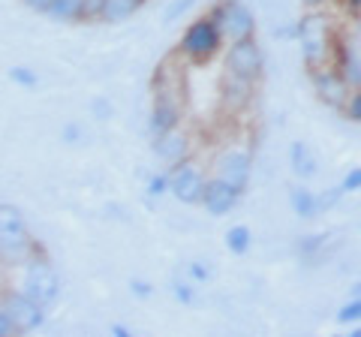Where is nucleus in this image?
Masks as SVG:
<instances>
[{
	"label": "nucleus",
	"instance_id": "nucleus-1",
	"mask_svg": "<svg viewBox=\"0 0 361 337\" xmlns=\"http://www.w3.org/2000/svg\"><path fill=\"white\" fill-rule=\"evenodd\" d=\"M295 39L301 42V61L307 70L334 63L337 39L329 37V18L319 16L316 9H310V16L295 21Z\"/></svg>",
	"mask_w": 361,
	"mask_h": 337
},
{
	"label": "nucleus",
	"instance_id": "nucleus-2",
	"mask_svg": "<svg viewBox=\"0 0 361 337\" xmlns=\"http://www.w3.org/2000/svg\"><path fill=\"white\" fill-rule=\"evenodd\" d=\"M21 292L27 298H33L39 307L49 310L51 305H58L61 298V277L54 271V265L45 256L33 253L30 259H25V274H21Z\"/></svg>",
	"mask_w": 361,
	"mask_h": 337
},
{
	"label": "nucleus",
	"instance_id": "nucleus-3",
	"mask_svg": "<svg viewBox=\"0 0 361 337\" xmlns=\"http://www.w3.org/2000/svg\"><path fill=\"white\" fill-rule=\"evenodd\" d=\"M37 253L27 223L21 211L13 205H0V259L4 262H25Z\"/></svg>",
	"mask_w": 361,
	"mask_h": 337
},
{
	"label": "nucleus",
	"instance_id": "nucleus-4",
	"mask_svg": "<svg viewBox=\"0 0 361 337\" xmlns=\"http://www.w3.org/2000/svg\"><path fill=\"white\" fill-rule=\"evenodd\" d=\"M223 33L220 27L214 25L208 16H202L196 21H190V27L180 33V42H178V51L184 54L190 63H208L217 58V51L223 49Z\"/></svg>",
	"mask_w": 361,
	"mask_h": 337
},
{
	"label": "nucleus",
	"instance_id": "nucleus-5",
	"mask_svg": "<svg viewBox=\"0 0 361 337\" xmlns=\"http://www.w3.org/2000/svg\"><path fill=\"white\" fill-rule=\"evenodd\" d=\"M208 18L220 27L223 39H244V37H256V16L253 9L241 4V0H217L208 9Z\"/></svg>",
	"mask_w": 361,
	"mask_h": 337
},
{
	"label": "nucleus",
	"instance_id": "nucleus-6",
	"mask_svg": "<svg viewBox=\"0 0 361 337\" xmlns=\"http://www.w3.org/2000/svg\"><path fill=\"white\" fill-rule=\"evenodd\" d=\"M226 73L235 78H244V82H259L265 73V54L259 49L256 37H244L229 42V51H226Z\"/></svg>",
	"mask_w": 361,
	"mask_h": 337
},
{
	"label": "nucleus",
	"instance_id": "nucleus-7",
	"mask_svg": "<svg viewBox=\"0 0 361 337\" xmlns=\"http://www.w3.org/2000/svg\"><path fill=\"white\" fill-rule=\"evenodd\" d=\"M205 181H208V175L202 172V166H196L190 157L169 168V193L178 202H184V205H199Z\"/></svg>",
	"mask_w": 361,
	"mask_h": 337
},
{
	"label": "nucleus",
	"instance_id": "nucleus-8",
	"mask_svg": "<svg viewBox=\"0 0 361 337\" xmlns=\"http://www.w3.org/2000/svg\"><path fill=\"white\" fill-rule=\"evenodd\" d=\"M250 175H253V154L244 148H223L214 157V178H220L235 190L250 187Z\"/></svg>",
	"mask_w": 361,
	"mask_h": 337
},
{
	"label": "nucleus",
	"instance_id": "nucleus-9",
	"mask_svg": "<svg viewBox=\"0 0 361 337\" xmlns=\"http://www.w3.org/2000/svg\"><path fill=\"white\" fill-rule=\"evenodd\" d=\"M9 322H13L16 334H27V331H37L45 325V307H39L33 298H27L25 292H6L4 295V305Z\"/></svg>",
	"mask_w": 361,
	"mask_h": 337
},
{
	"label": "nucleus",
	"instance_id": "nucleus-10",
	"mask_svg": "<svg viewBox=\"0 0 361 337\" xmlns=\"http://www.w3.org/2000/svg\"><path fill=\"white\" fill-rule=\"evenodd\" d=\"M310 85H313V94L319 97V103H325L329 109H343L349 91H353L349 82L341 75V70H337L334 63L310 70Z\"/></svg>",
	"mask_w": 361,
	"mask_h": 337
},
{
	"label": "nucleus",
	"instance_id": "nucleus-11",
	"mask_svg": "<svg viewBox=\"0 0 361 337\" xmlns=\"http://www.w3.org/2000/svg\"><path fill=\"white\" fill-rule=\"evenodd\" d=\"M180 118H184V109H180L178 94L160 82V85H157V97H154L148 130L154 133V136H160V133H169V130L180 127Z\"/></svg>",
	"mask_w": 361,
	"mask_h": 337
},
{
	"label": "nucleus",
	"instance_id": "nucleus-12",
	"mask_svg": "<svg viewBox=\"0 0 361 337\" xmlns=\"http://www.w3.org/2000/svg\"><path fill=\"white\" fill-rule=\"evenodd\" d=\"M241 190H235L229 187L226 181H220V178H208L205 181V190H202V199H199V205L208 211L211 217H226V214H232L235 205L241 202Z\"/></svg>",
	"mask_w": 361,
	"mask_h": 337
},
{
	"label": "nucleus",
	"instance_id": "nucleus-13",
	"mask_svg": "<svg viewBox=\"0 0 361 337\" xmlns=\"http://www.w3.org/2000/svg\"><path fill=\"white\" fill-rule=\"evenodd\" d=\"M154 154L160 157L163 163H180V160H187L190 157V148H193V145H190V136L184 130H169V133H160V136H154Z\"/></svg>",
	"mask_w": 361,
	"mask_h": 337
},
{
	"label": "nucleus",
	"instance_id": "nucleus-14",
	"mask_svg": "<svg viewBox=\"0 0 361 337\" xmlns=\"http://www.w3.org/2000/svg\"><path fill=\"white\" fill-rule=\"evenodd\" d=\"M289 166H292V172H295V178H301V181H310V178H316V172H319V160H316L313 148L301 139L289 145Z\"/></svg>",
	"mask_w": 361,
	"mask_h": 337
},
{
	"label": "nucleus",
	"instance_id": "nucleus-15",
	"mask_svg": "<svg viewBox=\"0 0 361 337\" xmlns=\"http://www.w3.org/2000/svg\"><path fill=\"white\" fill-rule=\"evenodd\" d=\"M253 94H256V85L253 82H244V78L226 75V85H223V103H226V109H232V111L247 109V106L253 103Z\"/></svg>",
	"mask_w": 361,
	"mask_h": 337
},
{
	"label": "nucleus",
	"instance_id": "nucleus-16",
	"mask_svg": "<svg viewBox=\"0 0 361 337\" xmlns=\"http://www.w3.org/2000/svg\"><path fill=\"white\" fill-rule=\"evenodd\" d=\"M289 208H292V214L301 217V220H310L319 214V205H316V193L310 187H304V184H295L289 190Z\"/></svg>",
	"mask_w": 361,
	"mask_h": 337
},
{
	"label": "nucleus",
	"instance_id": "nucleus-17",
	"mask_svg": "<svg viewBox=\"0 0 361 337\" xmlns=\"http://www.w3.org/2000/svg\"><path fill=\"white\" fill-rule=\"evenodd\" d=\"M145 6V0H103V21L109 25H121V21H127L130 16H135L139 9Z\"/></svg>",
	"mask_w": 361,
	"mask_h": 337
},
{
	"label": "nucleus",
	"instance_id": "nucleus-18",
	"mask_svg": "<svg viewBox=\"0 0 361 337\" xmlns=\"http://www.w3.org/2000/svg\"><path fill=\"white\" fill-rule=\"evenodd\" d=\"M223 241H226V250L229 253L244 256V253H250V247H253V229L244 226V223H235V226H229V232L223 235Z\"/></svg>",
	"mask_w": 361,
	"mask_h": 337
},
{
	"label": "nucleus",
	"instance_id": "nucleus-19",
	"mask_svg": "<svg viewBox=\"0 0 361 337\" xmlns=\"http://www.w3.org/2000/svg\"><path fill=\"white\" fill-rule=\"evenodd\" d=\"M78 13H82V0H54L49 16L58 21H78Z\"/></svg>",
	"mask_w": 361,
	"mask_h": 337
},
{
	"label": "nucleus",
	"instance_id": "nucleus-20",
	"mask_svg": "<svg viewBox=\"0 0 361 337\" xmlns=\"http://www.w3.org/2000/svg\"><path fill=\"white\" fill-rule=\"evenodd\" d=\"M325 241H329V235L325 232H313V235H304V238H298V244H295V250L301 253V256H316L325 247Z\"/></svg>",
	"mask_w": 361,
	"mask_h": 337
},
{
	"label": "nucleus",
	"instance_id": "nucleus-21",
	"mask_svg": "<svg viewBox=\"0 0 361 337\" xmlns=\"http://www.w3.org/2000/svg\"><path fill=\"white\" fill-rule=\"evenodd\" d=\"M172 295H175V301H180L184 307H190V305H196V286H193V280H172Z\"/></svg>",
	"mask_w": 361,
	"mask_h": 337
},
{
	"label": "nucleus",
	"instance_id": "nucleus-22",
	"mask_svg": "<svg viewBox=\"0 0 361 337\" xmlns=\"http://www.w3.org/2000/svg\"><path fill=\"white\" fill-rule=\"evenodd\" d=\"M193 6H196V0H172V4L166 6V13H163V25H175V21L184 18Z\"/></svg>",
	"mask_w": 361,
	"mask_h": 337
},
{
	"label": "nucleus",
	"instance_id": "nucleus-23",
	"mask_svg": "<svg viewBox=\"0 0 361 337\" xmlns=\"http://www.w3.org/2000/svg\"><path fill=\"white\" fill-rule=\"evenodd\" d=\"M9 82L18 85V87H37L39 85V75L30 70V66H13L9 70Z\"/></svg>",
	"mask_w": 361,
	"mask_h": 337
},
{
	"label": "nucleus",
	"instance_id": "nucleus-24",
	"mask_svg": "<svg viewBox=\"0 0 361 337\" xmlns=\"http://www.w3.org/2000/svg\"><path fill=\"white\" fill-rule=\"evenodd\" d=\"M341 111H343V118H346V121L361 123V85L349 91V97H346V106H343Z\"/></svg>",
	"mask_w": 361,
	"mask_h": 337
},
{
	"label": "nucleus",
	"instance_id": "nucleus-25",
	"mask_svg": "<svg viewBox=\"0 0 361 337\" xmlns=\"http://www.w3.org/2000/svg\"><path fill=\"white\" fill-rule=\"evenodd\" d=\"M337 322H341V325H355V322H361V298H349L346 305L337 310Z\"/></svg>",
	"mask_w": 361,
	"mask_h": 337
},
{
	"label": "nucleus",
	"instance_id": "nucleus-26",
	"mask_svg": "<svg viewBox=\"0 0 361 337\" xmlns=\"http://www.w3.org/2000/svg\"><path fill=\"white\" fill-rule=\"evenodd\" d=\"M187 274H190V280L193 283H208V280L214 277V271H211V265H205L202 259H193L187 265Z\"/></svg>",
	"mask_w": 361,
	"mask_h": 337
},
{
	"label": "nucleus",
	"instance_id": "nucleus-27",
	"mask_svg": "<svg viewBox=\"0 0 361 337\" xmlns=\"http://www.w3.org/2000/svg\"><path fill=\"white\" fill-rule=\"evenodd\" d=\"M145 190H148V196H157V199L166 196V193H169V172L151 175V178H148V187H145Z\"/></svg>",
	"mask_w": 361,
	"mask_h": 337
},
{
	"label": "nucleus",
	"instance_id": "nucleus-28",
	"mask_svg": "<svg viewBox=\"0 0 361 337\" xmlns=\"http://www.w3.org/2000/svg\"><path fill=\"white\" fill-rule=\"evenodd\" d=\"M103 16V0H82V13H78V21H94Z\"/></svg>",
	"mask_w": 361,
	"mask_h": 337
},
{
	"label": "nucleus",
	"instance_id": "nucleus-29",
	"mask_svg": "<svg viewBox=\"0 0 361 337\" xmlns=\"http://www.w3.org/2000/svg\"><path fill=\"white\" fill-rule=\"evenodd\" d=\"M341 196H343V190H341V184H337V187L329 190V193L316 196V205H319V211H329V208H334L337 202H341Z\"/></svg>",
	"mask_w": 361,
	"mask_h": 337
},
{
	"label": "nucleus",
	"instance_id": "nucleus-30",
	"mask_svg": "<svg viewBox=\"0 0 361 337\" xmlns=\"http://www.w3.org/2000/svg\"><path fill=\"white\" fill-rule=\"evenodd\" d=\"M341 190H343V193H358V190H361V166L349 168V172L343 175V181H341Z\"/></svg>",
	"mask_w": 361,
	"mask_h": 337
},
{
	"label": "nucleus",
	"instance_id": "nucleus-31",
	"mask_svg": "<svg viewBox=\"0 0 361 337\" xmlns=\"http://www.w3.org/2000/svg\"><path fill=\"white\" fill-rule=\"evenodd\" d=\"M61 139L66 145H78V142H85V127L82 123H66V127L61 130Z\"/></svg>",
	"mask_w": 361,
	"mask_h": 337
},
{
	"label": "nucleus",
	"instance_id": "nucleus-32",
	"mask_svg": "<svg viewBox=\"0 0 361 337\" xmlns=\"http://www.w3.org/2000/svg\"><path fill=\"white\" fill-rule=\"evenodd\" d=\"M130 292H133L135 298H142V301H145V298H151L157 289H154V283H148V280H142V277H133V280H130Z\"/></svg>",
	"mask_w": 361,
	"mask_h": 337
},
{
	"label": "nucleus",
	"instance_id": "nucleus-33",
	"mask_svg": "<svg viewBox=\"0 0 361 337\" xmlns=\"http://www.w3.org/2000/svg\"><path fill=\"white\" fill-rule=\"evenodd\" d=\"M90 115H94L97 121H109L111 118V103L106 97H97L94 103H90Z\"/></svg>",
	"mask_w": 361,
	"mask_h": 337
},
{
	"label": "nucleus",
	"instance_id": "nucleus-34",
	"mask_svg": "<svg viewBox=\"0 0 361 337\" xmlns=\"http://www.w3.org/2000/svg\"><path fill=\"white\" fill-rule=\"evenodd\" d=\"M51 4H54V0H25L27 9H33V13H45V16H49Z\"/></svg>",
	"mask_w": 361,
	"mask_h": 337
},
{
	"label": "nucleus",
	"instance_id": "nucleus-35",
	"mask_svg": "<svg viewBox=\"0 0 361 337\" xmlns=\"http://www.w3.org/2000/svg\"><path fill=\"white\" fill-rule=\"evenodd\" d=\"M16 334V329H13V322H9V317H6V310L0 307V337H13Z\"/></svg>",
	"mask_w": 361,
	"mask_h": 337
},
{
	"label": "nucleus",
	"instance_id": "nucleus-36",
	"mask_svg": "<svg viewBox=\"0 0 361 337\" xmlns=\"http://www.w3.org/2000/svg\"><path fill=\"white\" fill-rule=\"evenodd\" d=\"M111 334H115V337H133V331L127 329V325H121V322H115V325H111V329H109Z\"/></svg>",
	"mask_w": 361,
	"mask_h": 337
},
{
	"label": "nucleus",
	"instance_id": "nucleus-37",
	"mask_svg": "<svg viewBox=\"0 0 361 337\" xmlns=\"http://www.w3.org/2000/svg\"><path fill=\"white\" fill-rule=\"evenodd\" d=\"M274 37H280V39H292V37H295V25H286V27L274 30Z\"/></svg>",
	"mask_w": 361,
	"mask_h": 337
},
{
	"label": "nucleus",
	"instance_id": "nucleus-38",
	"mask_svg": "<svg viewBox=\"0 0 361 337\" xmlns=\"http://www.w3.org/2000/svg\"><path fill=\"white\" fill-rule=\"evenodd\" d=\"M329 0H301V6L304 9H319V6H325Z\"/></svg>",
	"mask_w": 361,
	"mask_h": 337
},
{
	"label": "nucleus",
	"instance_id": "nucleus-39",
	"mask_svg": "<svg viewBox=\"0 0 361 337\" xmlns=\"http://www.w3.org/2000/svg\"><path fill=\"white\" fill-rule=\"evenodd\" d=\"M346 9H353V13H361V0H343Z\"/></svg>",
	"mask_w": 361,
	"mask_h": 337
},
{
	"label": "nucleus",
	"instance_id": "nucleus-40",
	"mask_svg": "<svg viewBox=\"0 0 361 337\" xmlns=\"http://www.w3.org/2000/svg\"><path fill=\"white\" fill-rule=\"evenodd\" d=\"M349 298H361V283L353 286V295H349Z\"/></svg>",
	"mask_w": 361,
	"mask_h": 337
}]
</instances>
